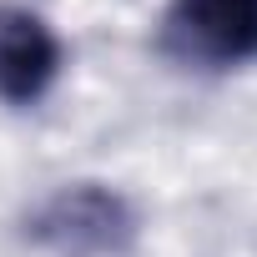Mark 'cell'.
Here are the masks:
<instances>
[{
  "mask_svg": "<svg viewBox=\"0 0 257 257\" xmlns=\"http://www.w3.org/2000/svg\"><path fill=\"white\" fill-rule=\"evenodd\" d=\"M61 71V46L51 26L31 11H0V101L26 106L51 91Z\"/></svg>",
  "mask_w": 257,
  "mask_h": 257,
  "instance_id": "cell-3",
  "label": "cell"
},
{
  "mask_svg": "<svg viewBox=\"0 0 257 257\" xmlns=\"http://www.w3.org/2000/svg\"><path fill=\"white\" fill-rule=\"evenodd\" d=\"M31 237L56 257H116L132 247L137 217L111 187L81 182V187H61L31 217Z\"/></svg>",
  "mask_w": 257,
  "mask_h": 257,
  "instance_id": "cell-1",
  "label": "cell"
},
{
  "mask_svg": "<svg viewBox=\"0 0 257 257\" xmlns=\"http://www.w3.org/2000/svg\"><path fill=\"white\" fill-rule=\"evenodd\" d=\"M182 56L232 66L257 56V0H177L167 21Z\"/></svg>",
  "mask_w": 257,
  "mask_h": 257,
  "instance_id": "cell-2",
  "label": "cell"
}]
</instances>
